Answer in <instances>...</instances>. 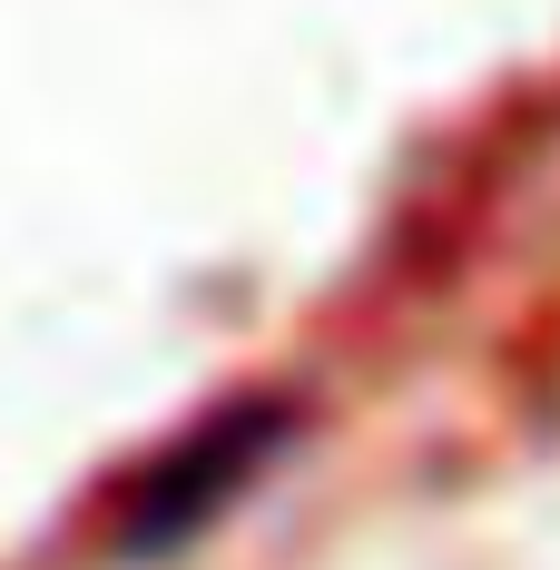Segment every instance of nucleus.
I'll use <instances>...</instances> for the list:
<instances>
[{
  "label": "nucleus",
  "mask_w": 560,
  "mask_h": 570,
  "mask_svg": "<svg viewBox=\"0 0 560 570\" xmlns=\"http://www.w3.org/2000/svg\"><path fill=\"white\" fill-rule=\"evenodd\" d=\"M276 443H285L276 403H236V413H217L207 433H187V443L138 482V502H128V521H118V551H168V541H187V531H207V521L266 472Z\"/></svg>",
  "instance_id": "1"
}]
</instances>
